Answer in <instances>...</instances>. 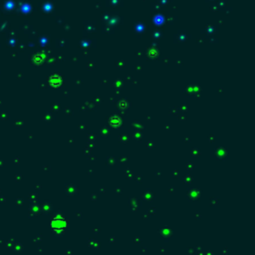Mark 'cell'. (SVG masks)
<instances>
[{"mask_svg": "<svg viewBox=\"0 0 255 255\" xmlns=\"http://www.w3.org/2000/svg\"><path fill=\"white\" fill-rule=\"evenodd\" d=\"M68 227V220L62 215H57L51 220V228L54 233L60 234L64 232Z\"/></svg>", "mask_w": 255, "mask_h": 255, "instance_id": "obj_1", "label": "cell"}, {"mask_svg": "<svg viewBox=\"0 0 255 255\" xmlns=\"http://www.w3.org/2000/svg\"><path fill=\"white\" fill-rule=\"evenodd\" d=\"M121 123H122V121H121V119L118 118V117H113V118H111V120H110V124H111V126H113V127H119V126L121 125Z\"/></svg>", "mask_w": 255, "mask_h": 255, "instance_id": "obj_2", "label": "cell"}]
</instances>
